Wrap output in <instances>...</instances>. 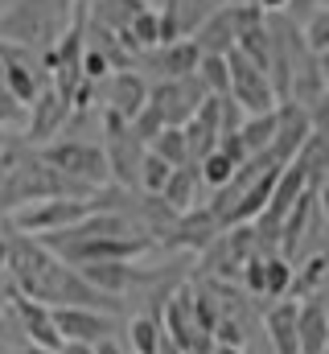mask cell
Segmentation results:
<instances>
[{
	"instance_id": "1",
	"label": "cell",
	"mask_w": 329,
	"mask_h": 354,
	"mask_svg": "<svg viewBox=\"0 0 329 354\" xmlns=\"http://www.w3.org/2000/svg\"><path fill=\"white\" fill-rule=\"evenodd\" d=\"M4 276L12 280L17 297L37 301L46 309L82 305V309H99V313H120V301L115 297L95 292L79 272L70 264H62L50 248H41L33 235L8 231V227H4Z\"/></svg>"
},
{
	"instance_id": "2",
	"label": "cell",
	"mask_w": 329,
	"mask_h": 354,
	"mask_svg": "<svg viewBox=\"0 0 329 354\" xmlns=\"http://www.w3.org/2000/svg\"><path fill=\"white\" fill-rule=\"evenodd\" d=\"M75 8L79 0H12L8 12H0V41L50 50L75 21Z\"/></svg>"
},
{
	"instance_id": "3",
	"label": "cell",
	"mask_w": 329,
	"mask_h": 354,
	"mask_svg": "<svg viewBox=\"0 0 329 354\" xmlns=\"http://www.w3.org/2000/svg\"><path fill=\"white\" fill-rule=\"evenodd\" d=\"M37 157H41L46 165H54L62 177H70V181L86 185V189H103V185H111V181H107L103 149L91 145V140H58V145L37 149Z\"/></svg>"
},
{
	"instance_id": "4",
	"label": "cell",
	"mask_w": 329,
	"mask_h": 354,
	"mask_svg": "<svg viewBox=\"0 0 329 354\" xmlns=\"http://www.w3.org/2000/svg\"><path fill=\"white\" fill-rule=\"evenodd\" d=\"M202 99H206V87L198 83V75L149 83V107L161 115L164 128H181L185 120H194V111L202 107Z\"/></svg>"
},
{
	"instance_id": "5",
	"label": "cell",
	"mask_w": 329,
	"mask_h": 354,
	"mask_svg": "<svg viewBox=\"0 0 329 354\" xmlns=\"http://www.w3.org/2000/svg\"><path fill=\"white\" fill-rule=\"evenodd\" d=\"M227 75H231V99L243 107V115H263V111H276V91L267 83V75L255 66V62H247L239 50H231L227 54Z\"/></svg>"
},
{
	"instance_id": "6",
	"label": "cell",
	"mask_w": 329,
	"mask_h": 354,
	"mask_svg": "<svg viewBox=\"0 0 329 354\" xmlns=\"http://www.w3.org/2000/svg\"><path fill=\"white\" fill-rule=\"evenodd\" d=\"M54 317V330L62 342H79V346H99L107 338H115L120 322L115 313H99V309H82V305H62V309H50Z\"/></svg>"
},
{
	"instance_id": "7",
	"label": "cell",
	"mask_w": 329,
	"mask_h": 354,
	"mask_svg": "<svg viewBox=\"0 0 329 354\" xmlns=\"http://www.w3.org/2000/svg\"><path fill=\"white\" fill-rule=\"evenodd\" d=\"M25 145L29 149H46L54 145V136L66 132V120H70V103L62 95H54L50 87H41L33 95V103L25 107Z\"/></svg>"
},
{
	"instance_id": "8",
	"label": "cell",
	"mask_w": 329,
	"mask_h": 354,
	"mask_svg": "<svg viewBox=\"0 0 329 354\" xmlns=\"http://www.w3.org/2000/svg\"><path fill=\"white\" fill-rule=\"evenodd\" d=\"M149 248L153 243L144 235H136V239H82V243H70V248H62L54 256L70 268H79V264H132Z\"/></svg>"
},
{
	"instance_id": "9",
	"label": "cell",
	"mask_w": 329,
	"mask_h": 354,
	"mask_svg": "<svg viewBox=\"0 0 329 354\" xmlns=\"http://www.w3.org/2000/svg\"><path fill=\"white\" fill-rule=\"evenodd\" d=\"M99 111H111L128 124L149 103V79L140 71H111L107 79H99Z\"/></svg>"
},
{
	"instance_id": "10",
	"label": "cell",
	"mask_w": 329,
	"mask_h": 354,
	"mask_svg": "<svg viewBox=\"0 0 329 354\" xmlns=\"http://www.w3.org/2000/svg\"><path fill=\"white\" fill-rule=\"evenodd\" d=\"M313 128H317V124H313V115H309L305 107H297V103H276V132H272L267 157H272L276 165H288V161L301 153V145L309 140Z\"/></svg>"
},
{
	"instance_id": "11",
	"label": "cell",
	"mask_w": 329,
	"mask_h": 354,
	"mask_svg": "<svg viewBox=\"0 0 329 354\" xmlns=\"http://www.w3.org/2000/svg\"><path fill=\"white\" fill-rule=\"evenodd\" d=\"M214 12V0H161L157 21H161V46L194 37V29Z\"/></svg>"
},
{
	"instance_id": "12",
	"label": "cell",
	"mask_w": 329,
	"mask_h": 354,
	"mask_svg": "<svg viewBox=\"0 0 329 354\" xmlns=\"http://www.w3.org/2000/svg\"><path fill=\"white\" fill-rule=\"evenodd\" d=\"M198 50H194V41L185 37V41H169V46H157V50H144V54H136V66L132 71H153L157 79H185V75H194L198 71Z\"/></svg>"
},
{
	"instance_id": "13",
	"label": "cell",
	"mask_w": 329,
	"mask_h": 354,
	"mask_svg": "<svg viewBox=\"0 0 329 354\" xmlns=\"http://www.w3.org/2000/svg\"><path fill=\"white\" fill-rule=\"evenodd\" d=\"M218 231H223V227H218V218H214L206 206H194V210L177 214V223H173V235H169V248L206 252V248L214 243V235H218Z\"/></svg>"
},
{
	"instance_id": "14",
	"label": "cell",
	"mask_w": 329,
	"mask_h": 354,
	"mask_svg": "<svg viewBox=\"0 0 329 354\" xmlns=\"http://www.w3.org/2000/svg\"><path fill=\"white\" fill-rule=\"evenodd\" d=\"M12 313H17V322H21V330H25V338L37 346V351L54 354L62 346V338H58V330H54V317H50V309L46 305H37V301H25V297H12V305H8Z\"/></svg>"
},
{
	"instance_id": "15",
	"label": "cell",
	"mask_w": 329,
	"mask_h": 354,
	"mask_svg": "<svg viewBox=\"0 0 329 354\" xmlns=\"http://www.w3.org/2000/svg\"><path fill=\"white\" fill-rule=\"evenodd\" d=\"M326 342H329L326 297L297 301V346H301V354H326Z\"/></svg>"
},
{
	"instance_id": "16",
	"label": "cell",
	"mask_w": 329,
	"mask_h": 354,
	"mask_svg": "<svg viewBox=\"0 0 329 354\" xmlns=\"http://www.w3.org/2000/svg\"><path fill=\"white\" fill-rule=\"evenodd\" d=\"M263 334L272 354H301L297 346V301H272L263 309Z\"/></svg>"
},
{
	"instance_id": "17",
	"label": "cell",
	"mask_w": 329,
	"mask_h": 354,
	"mask_svg": "<svg viewBox=\"0 0 329 354\" xmlns=\"http://www.w3.org/2000/svg\"><path fill=\"white\" fill-rule=\"evenodd\" d=\"M309 189V181H305V174L288 161V165H280V174H276V181H272V194H267V206L259 210L263 218H272V223H284V214L301 202V194Z\"/></svg>"
},
{
	"instance_id": "18",
	"label": "cell",
	"mask_w": 329,
	"mask_h": 354,
	"mask_svg": "<svg viewBox=\"0 0 329 354\" xmlns=\"http://www.w3.org/2000/svg\"><path fill=\"white\" fill-rule=\"evenodd\" d=\"M198 189H202L198 169H194V165H181V169H173V174H169V181H164V189L157 194V198H161L173 214H185V210L202 206V202H198Z\"/></svg>"
},
{
	"instance_id": "19",
	"label": "cell",
	"mask_w": 329,
	"mask_h": 354,
	"mask_svg": "<svg viewBox=\"0 0 329 354\" xmlns=\"http://www.w3.org/2000/svg\"><path fill=\"white\" fill-rule=\"evenodd\" d=\"M82 4H86V17H91L95 25L111 29V33H124L128 21H132L140 8H153L149 0H82Z\"/></svg>"
},
{
	"instance_id": "20",
	"label": "cell",
	"mask_w": 329,
	"mask_h": 354,
	"mask_svg": "<svg viewBox=\"0 0 329 354\" xmlns=\"http://www.w3.org/2000/svg\"><path fill=\"white\" fill-rule=\"evenodd\" d=\"M292 165L305 174L309 189L321 194V185H326V128H313L309 132V140L301 145V153L292 157Z\"/></svg>"
},
{
	"instance_id": "21",
	"label": "cell",
	"mask_w": 329,
	"mask_h": 354,
	"mask_svg": "<svg viewBox=\"0 0 329 354\" xmlns=\"http://www.w3.org/2000/svg\"><path fill=\"white\" fill-rule=\"evenodd\" d=\"M161 317L157 313H136L128 322V354H157L161 346Z\"/></svg>"
},
{
	"instance_id": "22",
	"label": "cell",
	"mask_w": 329,
	"mask_h": 354,
	"mask_svg": "<svg viewBox=\"0 0 329 354\" xmlns=\"http://www.w3.org/2000/svg\"><path fill=\"white\" fill-rule=\"evenodd\" d=\"M243 149L255 157V153H267L272 145V132H276V111H263V115H243V124L235 128Z\"/></svg>"
},
{
	"instance_id": "23",
	"label": "cell",
	"mask_w": 329,
	"mask_h": 354,
	"mask_svg": "<svg viewBox=\"0 0 329 354\" xmlns=\"http://www.w3.org/2000/svg\"><path fill=\"white\" fill-rule=\"evenodd\" d=\"M297 29H301L305 50H309V54H317V58H326V46H329V8H326V4H321V8H313Z\"/></svg>"
},
{
	"instance_id": "24",
	"label": "cell",
	"mask_w": 329,
	"mask_h": 354,
	"mask_svg": "<svg viewBox=\"0 0 329 354\" xmlns=\"http://www.w3.org/2000/svg\"><path fill=\"white\" fill-rule=\"evenodd\" d=\"M149 153L161 157L164 165L181 169V165H185V136H181V128H161V136L149 145Z\"/></svg>"
},
{
	"instance_id": "25",
	"label": "cell",
	"mask_w": 329,
	"mask_h": 354,
	"mask_svg": "<svg viewBox=\"0 0 329 354\" xmlns=\"http://www.w3.org/2000/svg\"><path fill=\"white\" fill-rule=\"evenodd\" d=\"M173 174V165H164L161 157H153L149 149H144V157H140V174H136V189L140 194H161L164 181Z\"/></svg>"
},
{
	"instance_id": "26",
	"label": "cell",
	"mask_w": 329,
	"mask_h": 354,
	"mask_svg": "<svg viewBox=\"0 0 329 354\" xmlns=\"http://www.w3.org/2000/svg\"><path fill=\"white\" fill-rule=\"evenodd\" d=\"M198 83L206 87V95H227L231 91V75H227V58H198Z\"/></svg>"
},
{
	"instance_id": "27",
	"label": "cell",
	"mask_w": 329,
	"mask_h": 354,
	"mask_svg": "<svg viewBox=\"0 0 329 354\" xmlns=\"http://www.w3.org/2000/svg\"><path fill=\"white\" fill-rule=\"evenodd\" d=\"M194 169H198V177H202V185H210V189H223V185L231 181V174H235L239 165H231V161H227V157L214 149V153H206V157H202Z\"/></svg>"
},
{
	"instance_id": "28",
	"label": "cell",
	"mask_w": 329,
	"mask_h": 354,
	"mask_svg": "<svg viewBox=\"0 0 329 354\" xmlns=\"http://www.w3.org/2000/svg\"><path fill=\"white\" fill-rule=\"evenodd\" d=\"M25 136H17V132H8V128H0V177L8 174L21 157H25Z\"/></svg>"
},
{
	"instance_id": "29",
	"label": "cell",
	"mask_w": 329,
	"mask_h": 354,
	"mask_svg": "<svg viewBox=\"0 0 329 354\" xmlns=\"http://www.w3.org/2000/svg\"><path fill=\"white\" fill-rule=\"evenodd\" d=\"M111 75V66H107V58L95 50V46H86L82 41V79H91V83H99V79H107Z\"/></svg>"
},
{
	"instance_id": "30",
	"label": "cell",
	"mask_w": 329,
	"mask_h": 354,
	"mask_svg": "<svg viewBox=\"0 0 329 354\" xmlns=\"http://www.w3.org/2000/svg\"><path fill=\"white\" fill-rule=\"evenodd\" d=\"M17 120H25V107L12 99V91L4 83V71H0V128H8V124H17Z\"/></svg>"
},
{
	"instance_id": "31",
	"label": "cell",
	"mask_w": 329,
	"mask_h": 354,
	"mask_svg": "<svg viewBox=\"0 0 329 354\" xmlns=\"http://www.w3.org/2000/svg\"><path fill=\"white\" fill-rule=\"evenodd\" d=\"M214 149H218V153H223L231 165H243L247 157H251V153L243 149V140H239V132H223V136L214 140Z\"/></svg>"
},
{
	"instance_id": "32",
	"label": "cell",
	"mask_w": 329,
	"mask_h": 354,
	"mask_svg": "<svg viewBox=\"0 0 329 354\" xmlns=\"http://www.w3.org/2000/svg\"><path fill=\"white\" fill-rule=\"evenodd\" d=\"M54 354H91V346H79V342H62Z\"/></svg>"
},
{
	"instance_id": "33",
	"label": "cell",
	"mask_w": 329,
	"mask_h": 354,
	"mask_svg": "<svg viewBox=\"0 0 329 354\" xmlns=\"http://www.w3.org/2000/svg\"><path fill=\"white\" fill-rule=\"evenodd\" d=\"M227 4H255V0H214V8H227Z\"/></svg>"
},
{
	"instance_id": "34",
	"label": "cell",
	"mask_w": 329,
	"mask_h": 354,
	"mask_svg": "<svg viewBox=\"0 0 329 354\" xmlns=\"http://www.w3.org/2000/svg\"><path fill=\"white\" fill-rule=\"evenodd\" d=\"M210 354H247V351H235V346H214Z\"/></svg>"
},
{
	"instance_id": "35",
	"label": "cell",
	"mask_w": 329,
	"mask_h": 354,
	"mask_svg": "<svg viewBox=\"0 0 329 354\" xmlns=\"http://www.w3.org/2000/svg\"><path fill=\"white\" fill-rule=\"evenodd\" d=\"M0 272H4V235H0Z\"/></svg>"
},
{
	"instance_id": "36",
	"label": "cell",
	"mask_w": 329,
	"mask_h": 354,
	"mask_svg": "<svg viewBox=\"0 0 329 354\" xmlns=\"http://www.w3.org/2000/svg\"><path fill=\"white\" fill-rule=\"evenodd\" d=\"M17 354H46V351H37V346H29V351H17Z\"/></svg>"
},
{
	"instance_id": "37",
	"label": "cell",
	"mask_w": 329,
	"mask_h": 354,
	"mask_svg": "<svg viewBox=\"0 0 329 354\" xmlns=\"http://www.w3.org/2000/svg\"><path fill=\"white\" fill-rule=\"evenodd\" d=\"M149 4H153V8H157V4H161V0H149Z\"/></svg>"
}]
</instances>
